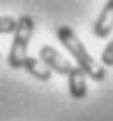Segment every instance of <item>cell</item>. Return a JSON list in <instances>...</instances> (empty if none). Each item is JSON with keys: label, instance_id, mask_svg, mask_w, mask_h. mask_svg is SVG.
Returning a JSON list of instances; mask_svg holds the SVG:
<instances>
[{"label": "cell", "instance_id": "cell-1", "mask_svg": "<svg viewBox=\"0 0 113 121\" xmlns=\"http://www.w3.org/2000/svg\"><path fill=\"white\" fill-rule=\"evenodd\" d=\"M56 37L60 40V44L72 54L74 65L81 68L88 79H92V82H104V79H106V70L90 56V51L85 49V44L81 42V37L74 33V28H69V26H58L56 28Z\"/></svg>", "mask_w": 113, "mask_h": 121}, {"label": "cell", "instance_id": "cell-2", "mask_svg": "<svg viewBox=\"0 0 113 121\" xmlns=\"http://www.w3.org/2000/svg\"><path fill=\"white\" fill-rule=\"evenodd\" d=\"M14 40H12V47H9V54H7V65L14 68V70H21L23 60L28 58V47L30 40L35 35V19L32 16H19L16 19V28H14Z\"/></svg>", "mask_w": 113, "mask_h": 121}, {"label": "cell", "instance_id": "cell-3", "mask_svg": "<svg viewBox=\"0 0 113 121\" xmlns=\"http://www.w3.org/2000/svg\"><path fill=\"white\" fill-rule=\"evenodd\" d=\"M37 58L42 60V63L51 70V72H58V75H65V77L69 75V70L74 68V63H72V60H67L60 51H58V49H53V47H42Z\"/></svg>", "mask_w": 113, "mask_h": 121}, {"label": "cell", "instance_id": "cell-4", "mask_svg": "<svg viewBox=\"0 0 113 121\" xmlns=\"http://www.w3.org/2000/svg\"><path fill=\"white\" fill-rule=\"evenodd\" d=\"M92 33H95V37H99V40L109 37L113 33V0L104 2V7L99 9V16H97V21H95V26H92Z\"/></svg>", "mask_w": 113, "mask_h": 121}, {"label": "cell", "instance_id": "cell-5", "mask_svg": "<svg viewBox=\"0 0 113 121\" xmlns=\"http://www.w3.org/2000/svg\"><path fill=\"white\" fill-rule=\"evenodd\" d=\"M67 84H69V95L72 98H76V100H81L88 95V77L83 75V70L81 68H72L69 75H67Z\"/></svg>", "mask_w": 113, "mask_h": 121}, {"label": "cell", "instance_id": "cell-6", "mask_svg": "<svg viewBox=\"0 0 113 121\" xmlns=\"http://www.w3.org/2000/svg\"><path fill=\"white\" fill-rule=\"evenodd\" d=\"M26 72H28L30 77H35V79H39V82H51V70L44 65L42 60L37 58V56H28V58L23 60V65H21Z\"/></svg>", "mask_w": 113, "mask_h": 121}, {"label": "cell", "instance_id": "cell-7", "mask_svg": "<svg viewBox=\"0 0 113 121\" xmlns=\"http://www.w3.org/2000/svg\"><path fill=\"white\" fill-rule=\"evenodd\" d=\"M99 60H102L99 65H102L104 70L113 65V40H111V42H109L106 47H104V51H102V58H99Z\"/></svg>", "mask_w": 113, "mask_h": 121}, {"label": "cell", "instance_id": "cell-8", "mask_svg": "<svg viewBox=\"0 0 113 121\" xmlns=\"http://www.w3.org/2000/svg\"><path fill=\"white\" fill-rule=\"evenodd\" d=\"M16 28V19L14 16H0V35H9Z\"/></svg>", "mask_w": 113, "mask_h": 121}, {"label": "cell", "instance_id": "cell-9", "mask_svg": "<svg viewBox=\"0 0 113 121\" xmlns=\"http://www.w3.org/2000/svg\"><path fill=\"white\" fill-rule=\"evenodd\" d=\"M0 58H2V56H0Z\"/></svg>", "mask_w": 113, "mask_h": 121}]
</instances>
